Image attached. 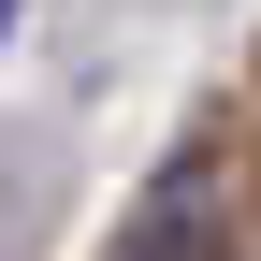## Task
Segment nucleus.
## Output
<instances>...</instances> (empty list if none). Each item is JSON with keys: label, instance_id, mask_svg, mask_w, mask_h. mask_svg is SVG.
I'll use <instances>...</instances> for the list:
<instances>
[{"label": "nucleus", "instance_id": "f257e3e1", "mask_svg": "<svg viewBox=\"0 0 261 261\" xmlns=\"http://www.w3.org/2000/svg\"><path fill=\"white\" fill-rule=\"evenodd\" d=\"M218 203H232V174H218V160H174V174L145 189V218H130V261H203Z\"/></svg>", "mask_w": 261, "mask_h": 261}, {"label": "nucleus", "instance_id": "f03ea898", "mask_svg": "<svg viewBox=\"0 0 261 261\" xmlns=\"http://www.w3.org/2000/svg\"><path fill=\"white\" fill-rule=\"evenodd\" d=\"M0 29H15V0H0Z\"/></svg>", "mask_w": 261, "mask_h": 261}]
</instances>
